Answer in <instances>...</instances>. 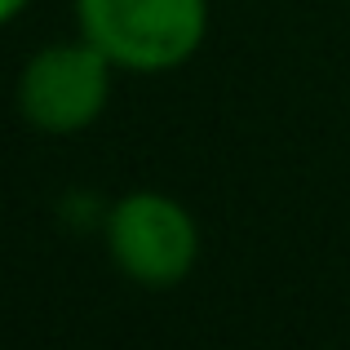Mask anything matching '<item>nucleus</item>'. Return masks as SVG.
<instances>
[{
  "label": "nucleus",
  "mask_w": 350,
  "mask_h": 350,
  "mask_svg": "<svg viewBox=\"0 0 350 350\" xmlns=\"http://www.w3.org/2000/svg\"><path fill=\"white\" fill-rule=\"evenodd\" d=\"M27 5H31V0H0V27H9Z\"/></svg>",
  "instance_id": "obj_4"
},
{
  "label": "nucleus",
  "mask_w": 350,
  "mask_h": 350,
  "mask_svg": "<svg viewBox=\"0 0 350 350\" xmlns=\"http://www.w3.org/2000/svg\"><path fill=\"white\" fill-rule=\"evenodd\" d=\"M107 253L137 288H178L200 257V226L178 196L129 191L107 213Z\"/></svg>",
  "instance_id": "obj_3"
},
{
  "label": "nucleus",
  "mask_w": 350,
  "mask_h": 350,
  "mask_svg": "<svg viewBox=\"0 0 350 350\" xmlns=\"http://www.w3.org/2000/svg\"><path fill=\"white\" fill-rule=\"evenodd\" d=\"M76 27L116 71L164 76L200 53L208 0H76Z\"/></svg>",
  "instance_id": "obj_1"
},
{
  "label": "nucleus",
  "mask_w": 350,
  "mask_h": 350,
  "mask_svg": "<svg viewBox=\"0 0 350 350\" xmlns=\"http://www.w3.org/2000/svg\"><path fill=\"white\" fill-rule=\"evenodd\" d=\"M116 67L98 44L80 40H53L27 58L18 76V111L31 129L53 137L85 133L98 124L111 107Z\"/></svg>",
  "instance_id": "obj_2"
}]
</instances>
